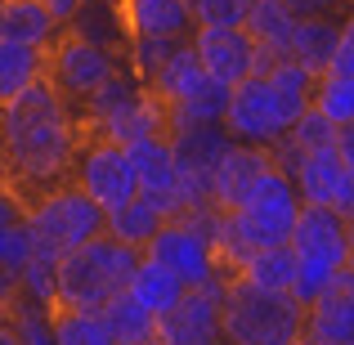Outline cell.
<instances>
[{"label":"cell","mask_w":354,"mask_h":345,"mask_svg":"<svg viewBox=\"0 0 354 345\" xmlns=\"http://www.w3.org/2000/svg\"><path fill=\"white\" fill-rule=\"evenodd\" d=\"M23 211H27V225H32V238H36V256L54 260V265L68 251H77V247H86V242L108 233V211L77 180L45 193L41 202H32Z\"/></svg>","instance_id":"obj_6"},{"label":"cell","mask_w":354,"mask_h":345,"mask_svg":"<svg viewBox=\"0 0 354 345\" xmlns=\"http://www.w3.org/2000/svg\"><path fill=\"white\" fill-rule=\"evenodd\" d=\"M166 211L157 207L153 198H144V193H139L135 202H126V207L121 211H113V216H108V233H113V238H121V242H130V247H139L144 251L148 242L157 238V233H162V225H166Z\"/></svg>","instance_id":"obj_27"},{"label":"cell","mask_w":354,"mask_h":345,"mask_svg":"<svg viewBox=\"0 0 354 345\" xmlns=\"http://www.w3.org/2000/svg\"><path fill=\"white\" fill-rule=\"evenodd\" d=\"M130 162H135V175H139V193L153 198L166 216H184V198H180V162H175V148H171V135H148L139 144H130Z\"/></svg>","instance_id":"obj_14"},{"label":"cell","mask_w":354,"mask_h":345,"mask_svg":"<svg viewBox=\"0 0 354 345\" xmlns=\"http://www.w3.org/2000/svg\"><path fill=\"white\" fill-rule=\"evenodd\" d=\"M337 135H341V126H332V121L323 117L319 108H310V113H305L292 130H287V139H292L301 153H319V148H332V144H337Z\"/></svg>","instance_id":"obj_32"},{"label":"cell","mask_w":354,"mask_h":345,"mask_svg":"<svg viewBox=\"0 0 354 345\" xmlns=\"http://www.w3.org/2000/svg\"><path fill=\"white\" fill-rule=\"evenodd\" d=\"M220 126L238 139V144H256V148H274L278 139H287V117L278 108V95L269 86V77H251L234 86L229 95V108H225V121Z\"/></svg>","instance_id":"obj_11"},{"label":"cell","mask_w":354,"mask_h":345,"mask_svg":"<svg viewBox=\"0 0 354 345\" xmlns=\"http://www.w3.org/2000/svg\"><path fill=\"white\" fill-rule=\"evenodd\" d=\"M193 45H198V59L207 68L211 81L220 86H242V81L256 77V63H260V45L247 27H198L193 32Z\"/></svg>","instance_id":"obj_12"},{"label":"cell","mask_w":354,"mask_h":345,"mask_svg":"<svg viewBox=\"0 0 354 345\" xmlns=\"http://www.w3.org/2000/svg\"><path fill=\"white\" fill-rule=\"evenodd\" d=\"M32 256H36V238L32 225H27V211L5 193L0 198V296L5 301L18 292V278L32 265Z\"/></svg>","instance_id":"obj_19"},{"label":"cell","mask_w":354,"mask_h":345,"mask_svg":"<svg viewBox=\"0 0 354 345\" xmlns=\"http://www.w3.org/2000/svg\"><path fill=\"white\" fill-rule=\"evenodd\" d=\"M337 153H341V162L354 171V126H341V135H337Z\"/></svg>","instance_id":"obj_36"},{"label":"cell","mask_w":354,"mask_h":345,"mask_svg":"<svg viewBox=\"0 0 354 345\" xmlns=\"http://www.w3.org/2000/svg\"><path fill=\"white\" fill-rule=\"evenodd\" d=\"M314 108L332 121V126H354V77H319V95H314Z\"/></svg>","instance_id":"obj_30"},{"label":"cell","mask_w":354,"mask_h":345,"mask_svg":"<svg viewBox=\"0 0 354 345\" xmlns=\"http://www.w3.org/2000/svg\"><path fill=\"white\" fill-rule=\"evenodd\" d=\"M305 337L314 345H354V265L332 278L319 301H310Z\"/></svg>","instance_id":"obj_15"},{"label":"cell","mask_w":354,"mask_h":345,"mask_svg":"<svg viewBox=\"0 0 354 345\" xmlns=\"http://www.w3.org/2000/svg\"><path fill=\"white\" fill-rule=\"evenodd\" d=\"M301 211H305V198H301V189H296V180L274 162L265 171V180H260L234 211H220L216 251H220L225 278H234L256 251L292 247L296 225H301Z\"/></svg>","instance_id":"obj_2"},{"label":"cell","mask_w":354,"mask_h":345,"mask_svg":"<svg viewBox=\"0 0 354 345\" xmlns=\"http://www.w3.org/2000/svg\"><path fill=\"white\" fill-rule=\"evenodd\" d=\"M296 27H301V18L292 14L287 0H260L247 18V32L256 36L260 54H269V59H287V54H292Z\"/></svg>","instance_id":"obj_22"},{"label":"cell","mask_w":354,"mask_h":345,"mask_svg":"<svg viewBox=\"0 0 354 345\" xmlns=\"http://www.w3.org/2000/svg\"><path fill=\"white\" fill-rule=\"evenodd\" d=\"M117 72H121L117 50L90 41V36L77 32V27H63V32L45 45V77H50V86L68 99L72 113H77L99 86H108Z\"/></svg>","instance_id":"obj_7"},{"label":"cell","mask_w":354,"mask_h":345,"mask_svg":"<svg viewBox=\"0 0 354 345\" xmlns=\"http://www.w3.org/2000/svg\"><path fill=\"white\" fill-rule=\"evenodd\" d=\"M54 345H117L104 314L86 310H54Z\"/></svg>","instance_id":"obj_29"},{"label":"cell","mask_w":354,"mask_h":345,"mask_svg":"<svg viewBox=\"0 0 354 345\" xmlns=\"http://www.w3.org/2000/svg\"><path fill=\"white\" fill-rule=\"evenodd\" d=\"M269 166H274V148L234 144L225 153V162H220V171H216V184H211V207L216 211H234L238 202L265 180Z\"/></svg>","instance_id":"obj_16"},{"label":"cell","mask_w":354,"mask_h":345,"mask_svg":"<svg viewBox=\"0 0 354 345\" xmlns=\"http://www.w3.org/2000/svg\"><path fill=\"white\" fill-rule=\"evenodd\" d=\"M238 139L229 135L225 126H180L171 130V148L175 162H180V198L184 207H211V184H216V171L225 162V153Z\"/></svg>","instance_id":"obj_8"},{"label":"cell","mask_w":354,"mask_h":345,"mask_svg":"<svg viewBox=\"0 0 354 345\" xmlns=\"http://www.w3.org/2000/svg\"><path fill=\"white\" fill-rule=\"evenodd\" d=\"M0 144H5V193L18 207H32L45 193L77 180L81 121L68 99L41 77L32 90L0 104Z\"/></svg>","instance_id":"obj_1"},{"label":"cell","mask_w":354,"mask_h":345,"mask_svg":"<svg viewBox=\"0 0 354 345\" xmlns=\"http://www.w3.org/2000/svg\"><path fill=\"white\" fill-rule=\"evenodd\" d=\"M269 86L278 95V108H283L287 126H296L305 113L314 108V95H319V77L310 68H301L296 59H278L274 72H269Z\"/></svg>","instance_id":"obj_24"},{"label":"cell","mask_w":354,"mask_h":345,"mask_svg":"<svg viewBox=\"0 0 354 345\" xmlns=\"http://www.w3.org/2000/svg\"><path fill=\"white\" fill-rule=\"evenodd\" d=\"M234 278H247L251 287H265V292H292V287H296V251L292 247L256 251Z\"/></svg>","instance_id":"obj_28"},{"label":"cell","mask_w":354,"mask_h":345,"mask_svg":"<svg viewBox=\"0 0 354 345\" xmlns=\"http://www.w3.org/2000/svg\"><path fill=\"white\" fill-rule=\"evenodd\" d=\"M77 184L113 216L126 202L139 198V175L130 162V148L113 144V139H81V157H77Z\"/></svg>","instance_id":"obj_9"},{"label":"cell","mask_w":354,"mask_h":345,"mask_svg":"<svg viewBox=\"0 0 354 345\" xmlns=\"http://www.w3.org/2000/svg\"><path fill=\"white\" fill-rule=\"evenodd\" d=\"M139 265H144V251L113 238V233L68 251V256L59 260V305H54V310L104 314V305L130 287V278H135Z\"/></svg>","instance_id":"obj_3"},{"label":"cell","mask_w":354,"mask_h":345,"mask_svg":"<svg viewBox=\"0 0 354 345\" xmlns=\"http://www.w3.org/2000/svg\"><path fill=\"white\" fill-rule=\"evenodd\" d=\"M346 18H301L296 41H292V54H287V59H296L301 68H310L314 77H328L332 59H337V45H341V27H346Z\"/></svg>","instance_id":"obj_21"},{"label":"cell","mask_w":354,"mask_h":345,"mask_svg":"<svg viewBox=\"0 0 354 345\" xmlns=\"http://www.w3.org/2000/svg\"><path fill=\"white\" fill-rule=\"evenodd\" d=\"M0 345H23V341H18V332H14V323H0Z\"/></svg>","instance_id":"obj_37"},{"label":"cell","mask_w":354,"mask_h":345,"mask_svg":"<svg viewBox=\"0 0 354 345\" xmlns=\"http://www.w3.org/2000/svg\"><path fill=\"white\" fill-rule=\"evenodd\" d=\"M41 77H45V50L41 45L0 41V104L18 99L23 90H32Z\"/></svg>","instance_id":"obj_25"},{"label":"cell","mask_w":354,"mask_h":345,"mask_svg":"<svg viewBox=\"0 0 354 345\" xmlns=\"http://www.w3.org/2000/svg\"><path fill=\"white\" fill-rule=\"evenodd\" d=\"M207 86H211V77H207V68H202L198 45H193V41H180L171 50V59H166L162 68L148 77V90H153V95L166 104V117H171V108L189 104V99L202 95Z\"/></svg>","instance_id":"obj_18"},{"label":"cell","mask_w":354,"mask_h":345,"mask_svg":"<svg viewBox=\"0 0 354 345\" xmlns=\"http://www.w3.org/2000/svg\"><path fill=\"white\" fill-rule=\"evenodd\" d=\"M292 251H296V287L292 296L301 305L319 301L323 292L332 287V278L341 269L354 265V238H350V220L341 211H328V207H305L301 211V225H296V238H292Z\"/></svg>","instance_id":"obj_5"},{"label":"cell","mask_w":354,"mask_h":345,"mask_svg":"<svg viewBox=\"0 0 354 345\" xmlns=\"http://www.w3.org/2000/svg\"><path fill=\"white\" fill-rule=\"evenodd\" d=\"M130 36H162V41H193L198 18L189 0H121Z\"/></svg>","instance_id":"obj_17"},{"label":"cell","mask_w":354,"mask_h":345,"mask_svg":"<svg viewBox=\"0 0 354 345\" xmlns=\"http://www.w3.org/2000/svg\"><path fill=\"white\" fill-rule=\"evenodd\" d=\"M59 18L50 14L45 0H0V41H18V45H50L59 36Z\"/></svg>","instance_id":"obj_20"},{"label":"cell","mask_w":354,"mask_h":345,"mask_svg":"<svg viewBox=\"0 0 354 345\" xmlns=\"http://www.w3.org/2000/svg\"><path fill=\"white\" fill-rule=\"evenodd\" d=\"M104 323L117 337V345H157V314L144 310L130 292H121L104 305Z\"/></svg>","instance_id":"obj_26"},{"label":"cell","mask_w":354,"mask_h":345,"mask_svg":"<svg viewBox=\"0 0 354 345\" xmlns=\"http://www.w3.org/2000/svg\"><path fill=\"white\" fill-rule=\"evenodd\" d=\"M296 189H301L305 207H328L341 211L346 220H354V171L341 162L337 144L319 148V153H305V162L296 166Z\"/></svg>","instance_id":"obj_13"},{"label":"cell","mask_w":354,"mask_h":345,"mask_svg":"<svg viewBox=\"0 0 354 345\" xmlns=\"http://www.w3.org/2000/svg\"><path fill=\"white\" fill-rule=\"evenodd\" d=\"M45 5H50V14L59 18V27H72V23H77V14L86 9V0H45Z\"/></svg>","instance_id":"obj_35"},{"label":"cell","mask_w":354,"mask_h":345,"mask_svg":"<svg viewBox=\"0 0 354 345\" xmlns=\"http://www.w3.org/2000/svg\"><path fill=\"white\" fill-rule=\"evenodd\" d=\"M225 283L189 287L175 310L157 319V345H225Z\"/></svg>","instance_id":"obj_10"},{"label":"cell","mask_w":354,"mask_h":345,"mask_svg":"<svg viewBox=\"0 0 354 345\" xmlns=\"http://www.w3.org/2000/svg\"><path fill=\"white\" fill-rule=\"evenodd\" d=\"M287 345H314L310 337H296V341H287Z\"/></svg>","instance_id":"obj_38"},{"label":"cell","mask_w":354,"mask_h":345,"mask_svg":"<svg viewBox=\"0 0 354 345\" xmlns=\"http://www.w3.org/2000/svg\"><path fill=\"white\" fill-rule=\"evenodd\" d=\"M337 77H354V14L346 18V27H341V45H337V59H332V68Z\"/></svg>","instance_id":"obj_33"},{"label":"cell","mask_w":354,"mask_h":345,"mask_svg":"<svg viewBox=\"0 0 354 345\" xmlns=\"http://www.w3.org/2000/svg\"><path fill=\"white\" fill-rule=\"evenodd\" d=\"M296 18H337L341 0H287Z\"/></svg>","instance_id":"obj_34"},{"label":"cell","mask_w":354,"mask_h":345,"mask_svg":"<svg viewBox=\"0 0 354 345\" xmlns=\"http://www.w3.org/2000/svg\"><path fill=\"white\" fill-rule=\"evenodd\" d=\"M341 5H346V9H350V14H354V0H341Z\"/></svg>","instance_id":"obj_39"},{"label":"cell","mask_w":354,"mask_h":345,"mask_svg":"<svg viewBox=\"0 0 354 345\" xmlns=\"http://www.w3.org/2000/svg\"><path fill=\"white\" fill-rule=\"evenodd\" d=\"M130 296H135L144 310H153L157 319H162L166 310H175V305L184 301V292H189V283H184L175 269H166V265H157V260H148L144 256V265L135 269V278H130V287H126Z\"/></svg>","instance_id":"obj_23"},{"label":"cell","mask_w":354,"mask_h":345,"mask_svg":"<svg viewBox=\"0 0 354 345\" xmlns=\"http://www.w3.org/2000/svg\"><path fill=\"white\" fill-rule=\"evenodd\" d=\"M198 27H247L251 9L260 0H189Z\"/></svg>","instance_id":"obj_31"},{"label":"cell","mask_w":354,"mask_h":345,"mask_svg":"<svg viewBox=\"0 0 354 345\" xmlns=\"http://www.w3.org/2000/svg\"><path fill=\"white\" fill-rule=\"evenodd\" d=\"M305 310L292 292H265L247 278L225 283V345H287L305 337Z\"/></svg>","instance_id":"obj_4"}]
</instances>
